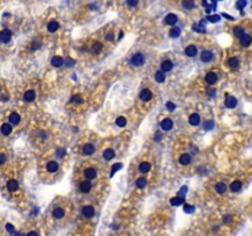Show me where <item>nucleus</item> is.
<instances>
[{
    "instance_id": "nucleus-52",
    "label": "nucleus",
    "mask_w": 252,
    "mask_h": 236,
    "mask_svg": "<svg viewBox=\"0 0 252 236\" xmlns=\"http://www.w3.org/2000/svg\"><path fill=\"white\" fill-rule=\"evenodd\" d=\"M66 65H68V66H73V65H74V62L71 60L70 58H68V60H66Z\"/></svg>"
},
{
    "instance_id": "nucleus-60",
    "label": "nucleus",
    "mask_w": 252,
    "mask_h": 236,
    "mask_svg": "<svg viewBox=\"0 0 252 236\" xmlns=\"http://www.w3.org/2000/svg\"><path fill=\"white\" fill-rule=\"evenodd\" d=\"M16 236H22V235H21V234H19V235H16Z\"/></svg>"
},
{
    "instance_id": "nucleus-49",
    "label": "nucleus",
    "mask_w": 252,
    "mask_h": 236,
    "mask_svg": "<svg viewBox=\"0 0 252 236\" xmlns=\"http://www.w3.org/2000/svg\"><path fill=\"white\" fill-rule=\"evenodd\" d=\"M121 166H122V164H116V165H113V169H112V173H111V175H113L116 171H118V170L121 169Z\"/></svg>"
},
{
    "instance_id": "nucleus-3",
    "label": "nucleus",
    "mask_w": 252,
    "mask_h": 236,
    "mask_svg": "<svg viewBox=\"0 0 252 236\" xmlns=\"http://www.w3.org/2000/svg\"><path fill=\"white\" fill-rule=\"evenodd\" d=\"M82 216H85L86 219H90V218H92L94 214H95V209L92 205H85L82 207Z\"/></svg>"
},
{
    "instance_id": "nucleus-48",
    "label": "nucleus",
    "mask_w": 252,
    "mask_h": 236,
    "mask_svg": "<svg viewBox=\"0 0 252 236\" xmlns=\"http://www.w3.org/2000/svg\"><path fill=\"white\" fill-rule=\"evenodd\" d=\"M245 5H246V2H237V3H236V8L240 9V10H241L242 8H245Z\"/></svg>"
},
{
    "instance_id": "nucleus-56",
    "label": "nucleus",
    "mask_w": 252,
    "mask_h": 236,
    "mask_svg": "<svg viewBox=\"0 0 252 236\" xmlns=\"http://www.w3.org/2000/svg\"><path fill=\"white\" fill-rule=\"evenodd\" d=\"M223 16H224V17H226V19H229V20H234V17H232V16H230V15H228V14H223Z\"/></svg>"
},
{
    "instance_id": "nucleus-31",
    "label": "nucleus",
    "mask_w": 252,
    "mask_h": 236,
    "mask_svg": "<svg viewBox=\"0 0 252 236\" xmlns=\"http://www.w3.org/2000/svg\"><path fill=\"white\" fill-rule=\"evenodd\" d=\"M103 157H105V160H112L115 157V150L113 149H106L103 151Z\"/></svg>"
},
{
    "instance_id": "nucleus-37",
    "label": "nucleus",
    "mask_w": 252,
    "mask_h": 236,
    "mask_svg": "<svg viewBox=\"0 0 252 236\" xmlns=\"http://www.w3.org/2000/svg\"><path fill=\"white\" fill-rule=\"evenodd\" d=\"M116 124L118 125V127H124L125 124H127V118L125 117H118L117 119H116Z\"/></svg>"
},
{
    "instance_id": "nucleus-32",
    "label": "nucleus",
    "mask_w": 252,
    "mask_h": 236,
    "mask_svg": "<svg viewBox=\"0 0 252 236\" xmlns=\"http://www.w3.org/2000/svg\"><path fill=\"white\" fill-rule=\"evenodd\" d=\"M135 185H137L138 188H145V187H147V178H145V177H139V178L137 179Z\"/></svg>"
},
{
    "instance_id": "nucleus-46",
    "label": "nucleus",
    "mask_w": 252,
    "mask_h": 236,
    "mask_svg": "<svg viewBox=\"0 0 252 236\" xmlns=\"http://www.w3.org/2000/svg\"><path fill=\"white\" fill-rule=\"evenodd\" d=\"M187 191H188V188H187L186 186H183V187L181 188V191L178 192V196H179V197H182V196H183L185 193H187Z\"/></svg>"
},
{
    "instance_id": "nucleus-24",
    "label": "nucleus",
    "mask_w": 252,
    "mask_h": 236,
    "mask_svg": "<svg viewBox=\"0 0 252 236\" xmlns=\"http://www.w3.org/2000/svg\"><path fill=\"white\" fill-rule=\"evenodd\" d=\"M192 28H193V31H197V32H199V33H205L204 21H201L199 24H193Z\"/></svg>"
},
{
    "instance_id": "nucleus-20",
    "label": "nucleus",
    "mask_w": 252,
    "mask_h": 236,
    "mask_svg": "<svg viewBox=\"0 0 252 236\" xmlns=\"http://www.w3.org/2000/svg\"><path fill=\"white\" fill-rule=\"evenodd\" d=\"M185 53H186V56H188V57H194L197 54V47L193 46V44L187 46L186 49H185Z\"/></svg>"
},
{
    "instance_id": "nucleus-19",
    "label": "nucleus",
    "mask_w": 252,
    "mask_h": 236,
    "mask_svg": "<svg viewBox=\"0 0 252 236\" xmlns=\"http://www.w3.org/2000/svg\"><path fill=\"white\" fill-rule=\"evenodd\" d=\"M177 20H178V19H177V16H176L175 14H169V15L165 17V24L172 26V25H175V24L177 22Z\"/></svg>"
},
{
    "instance_id": "nucleus-17",
    "label": "nucleus",
    "mask_w": 252,
    "mask_h": 236,
    "mask_svg": "<svg viewBox=\"0 0 252 236\" xmlns=\"http://www.w3.org/2000/svg\"><path fill=\"white\" fill-rule=\"evenodd\" d=\"M251 43H252V37L250 34H244L242 37L240 38V44L242 47H248Z\"/></svg>"
},
{
    "instance_id": "nucleus-2",
    "label": "nucleus",
    "mask_w": 252,
    "mask_h": 236,
    "mask_svg": "<svg viewBox=\"0 0 252 236\" xmlns=\"http://www.w3.org/2000/svg\"><path fill=\"white\" fill-rule=\"evenodd\" d=\"M11 36H12V33L8 28L0 31V42L2 43H9L11 41Z\"/></svg>"
},
{
    "instance_id": "nucleus-58",
    "label": "nucleus",
    "mask_w": 252,
    "mask_h": 236,
    "mask_svg": "<svg viewBox=\"0 0 252 236\" xmlns=\"http://www.w3.org/2000/svg\"><path fill=\"white\" fill-rule=\"evenodd\" d=\"M2 100H3V101H8V100H9V99H8V97H6V96H2Z\"/></svg>"
},
{
    "instance_id": "nucleus-45",
    "label": "nucleus",
    "mask_w": 252,
    "mask_h": 236,
    "mask_svg": "<svg viewBox=\"0 0 252 236\" xmlns=\"http://www.w3.org/2000/svg\"><path fill=\"white\" fill-rule=\"evenodd\" d=\"M183 209H185V212H186V213H192V212L194 210V208H193L192 205H189V204H186Z\"/></svg>"
},
{
    "instance_id": "nucleus-42",
    "label": "nucleus",
    "mask_w": 252,
    "mask_h": 236,
    "mask_svg": "<svg viewBox=\"0 0 252 236\" xmlns=\"http://www.w3.org/2000/svg\"><path fill=\"white\" fill-rule=\"evenodd\" d=\"M5 228H6V231H8V232H10V234H12V232L15 231V228H14V225H12V224H6V225H5Z\"/></svg>"
},
{
    "instance_id": "nucleus-38",
    "label": "nucleus",
    "mask_w": 252,
    "mask_h": 236,
    "mask_svg": "<svg viewBox=\"0 0 252 236\" xmlns=\"http://www.w3.org/2000/svg\"><path fill=\"white\" fill-rule=\"evenodd\" d=\"M92 52L95 53V54H97V53H100L101 52V49H102V44L101 43H99V42H96V43H94V46H92Z\"/></svg>"
},
{
    "instance_id": "nucleus-53",
    "label": "nucleus",
    "mask_w": 252,
    "mask_h": 236,
    "mask_svg": "<svg viewBox=\"0 0 252 236\" xmlns=\"http://www.w3.org/2000/svg\"><path fill=\"white\" fill-rule=\"evenodd\" d=\"M26 236H38V234L36 232V231H30V232H28Z\"/></svg>"
},
{
    "instance_id": "nucleus-5",
    "label": "nucleus",
    "mask_w": 252,
    "mask_h": 236,
    "mask_svg": "<svg viewBox=\"0 0 252 236\" xmlns=\"http://www.w3.org/2000/svg\"><path fill=\"white\" fill-rule=\"evenodd\" d=\"M160 127H161V128H163L164 131L169 132V131H171V129L173 128V123H172V121H171L170 118H165V119L161 121Z\"/></svg>"
},
{
    "instance_id": "nucleus-10",
    "label": "nucleus",
    "mask_w": 252,
    "mask_h": 236,
    "mask_svg": "<svg viewBox=\"0 0 252 236\" xmlns=\"http://www.w3.org/2000/svg\"><path fill=\"white\" fill-rule=\"evenodd\" d=\"M0 132H2L3 135H10L11 132H12V125L9 124V123L2 124V127H0Z\"/></svg>"
},
{
    "instance_id": "nucleus-51",
    "label": "nucleus",
    "mask_w": 252,
    "mask_h": 236,
    "mask_svg": "<svg viewBox=\"0 0 252 236\" xmlns=\"http://www.w3.org/2000/svg\"><path fill=\"white\" fill-rule=\"evenodd\" d=\"M57 154H58V156H63L65 154V150L64 149H59V150H57Z\"/></svg>"
},
{
    "instance_id": "nucleus-57",
    "label": "nucleus",
    "mask_w": 252,
    "mask_h": 236,
    "mask_svg": "<svg viewBox=\"0 0 252 236\" xmlns=\"http://www.w3.org/2000/svg\"><path fill=\"white\" fill-rule=\"evenodd\" d=\"M230 220H231V218H230V216H229V215H228V216H226V218H224V223H229V221H230Z\"/></svg>"
},
{
    "instance_id": "nucleus-40",
    "label": "nucleus",
    "mask_w": 252,
    "mask_h": 236,
    "mask_svg": "<svg viewBox=\"0 0 252 236\" xmlns=\"http://www.w3.org/2000/svg\"><path fill=\"white\" fill-rule=\"evenodd\" d=\"M182 5H183L186 9H193V8L195 6L194 2H183V3H182Z\"/></svg>"
},
{
    "instance_id": "nucleus-39",
    "label": "nucleus",
    "mask_w": 252,
    "mask_h": 236,
    "mask_svg": "<svg viewBox=\"0 0 252 236\" xmlns=\"http://www.w3.org/2000/svg\"><path fill=\"white\" fill-rule=\"evenodd\" d=\"M208 20L210 22H218L220 20V16H218V15H209L208 16Z\"/></svg>"
},
{
    "instance_id": "nucleus-23",
    "label": "nucleus",
    "mask_w": 252,
    "mask_h": 236,
    "mask_svg": "<svg viewBox=\"0 0 252 236\" xmlns=\"http://www.w3.org/2000/svg\"><path fill=\"white\" fill-rule=\"evenodd\" d=\"M34 99H36V94H34L33 90H28V91H26L25 95H24V100L26 102H32Z\"/></svg>"
},
{
    "instance_id": "nucleus-4",
    "label": "nucleus",
    "mask_w": 252,
    "mask_h": 236,
    "mask_svg": "<svg viewBox=\"0 0 252 236\" xmlns=\"http://www.w3.org/2000/svg\"><path fill=\"white\" fill-rule=\"evenodd\" d=\"M139 97H140V100H141V101L148 102V101H150V100L153 99V94H151V91H150L149 89H144L143 91L140 92Z\"/></svg>"
},
{
    "instance_id": "nucleus-47",
    "label": "nucleus",
    "mask_w": 252,
    "mask_h": 236,
    "mask_svg": "<svg viewBox=\"0 0 252 236\" xmlns=\"http://www.w3.org/2000/svg\"><path fill=\"white\" fill-rule=\"evenodd\" d=\"M40 47H41V43L40 42H33L32 43V50H37Z\"/></svg>"
},
{
    "instance_id": "nucleus-59",
    "label": "nucleus",
    "mask_w": 252,
    "mask_h": 236,
    "mask_svg": "<svg viewBox=\"0 0 252 236\" xmlns=\"http://www.w3.org/2000/svg\"><path fill=\"white\" fill-rule=\"evenodd\" d=\"M122 37H123V32H119V36H118V38H119V40H121V38H122Z\"/></svg>"
},
{
    "instance_id": "nucleus-6",
    "label": "nucleus",
    "mask_w": 252,
    "mask_h": 236,
    "mask_svg": "<svg viewBox=\"0 0 252 236\" xmlns=\"http://www.w3.org/2000/svg\"><path fill=\"white\" fill-rule=\"evenodd\" d=\"M91 188H92V185H91V182H90L89 179H85V181H82V182H80V191L82 193L90 192V191H91Z\"/></svg>"
},
{
    "instance_id": "nucleus-36",
    "label": "nucleus",
    "mask_w": 252,
    "mask_h": 236,
    "mask_svg": "<svg viewBox=\"0 0 252 236\" xmlns=\"http://www.w3.org/2000/svg\"><path fill=\"white\" fill-rule=\"evenodd\" d=\"M179 34H181V30H179L178 27H172V28L170 30V37L176 38V37H178Z\"/></svg>"
},
{
    "instance_id": "nucleus-11",
    "label": "nucleus",
    "mask_w": 252,
    "mask_h": 236,
    "mask_svg": "<svg viewBox=\"0 0 252 236\" xmlns=\"http://www.w3.org/2000/svg\"><path fill=\"white\" fill-rule=\"evenodd\" d=\"M6 187L10 192H16L19 189V182H17L16 179H9L8 183H6Z\"/></svg>"
},
{
    "instance_id": "nucleus-27",
    "label": "nucleus",
    "mask_w": 252,
    "mask_h": 236,
    "mask_svg": "<svg viewBox=\"0 0 252 236\" xmlns=\"http://www.w3.org/2000/svg\"><path fill=\"white\" fill-rule=\"evenodd\" d=\"M185 202V198L183 197H179V196H177V197H173L171 201H170V203L172 204V205H175V207H177V205H181L182 203Z\"/></svg>"
},
{
    "instance_id": "nucleus-9",
    "label": "nucleus",
    "mask_w": 252,
    "mask_h": 236,
    "mask_svg": "<svg viewBox=\"0 0 252 236\" xmlns=\"http://www.w3.org/2000/svg\"><path fill=\"white\" fill-rule=\"evenodd\" d=\"M218 81V75L215 73H208L205 75V82L209 85H214L215 82Z\"/></svg>"
},
{
    "instance_id": "nucleus-14",
    "label": "nucleus",
    "mask_w": 252,
    "mask_h": 236,
    "mask_svg": "<svg viewBox=\"0 0 252 236\" xmlns=\"http://www.w3.org/2000/svg\"><path fill=\"white\" fill-rule=\"evenodd\" d=\"M58 167H59V165H58L57 161H49L48 164H47V171L50 172V173L57 172L58 171Z\"/></svg>"
},
{
    "instance_id": "nucleus-50",
    "label": "nucleus",
    "mask_w": 252,
    "mask_h": 236,
    "mask_svg": "<svg viewBox=\"0 0 252 236\" xmlns=\"http://www.w3.org/2000/svg\"><path fill=\"white\" fill-rule=\"evenodd\" d=\"M5 161H6V156L4 154H0V165H3Z\"/></svg>"
},
{
    "instance_id": "nucleus-54",
    "label": "nucleus",
    "mask_w": 252,
    "mask_h": 236,
    "mask_svg": "<svg viewBox=\"0 0 252 236\" xmlns=\"http://www.w3.org/2000/svg\"><path fill=\"white\" fill-rule=\"evenodd\" d=\"M137 4H138L137 0H134V2H132V0H131V2H128V5H131V6H135Z\"/></svg>"
},
{
    "instance_id": "nucleus-25",
    "label": "nucleus",
    "mask_w": 252,
    "mask_h": 236,
    "mask_svg": "<svg viewBox=\"0 0 252 236\" xmlns=\"http://www.w3.org/2000/svg\"><path fill=\"white\" fill-rule=\"evenodd\" d=\"M150 169H151V165L149 164V162H147V161L141 162V164L139 165V171H140L141 173H147V172H149Z\"/></svg>"
},
{
    "instance_id": "nucleus-12",
    "label": "nucleus",
    "mask_w": 252,
    "mask_h": 236,
    "mask_svg": "<svg viewBox=\"0 0 252 236\" xmlns=\"http://www.w3.org/2000/svg\"><path fill=\"white\" fill-rule=\"evenodd\" d=\"M21 121V117L19 113H16V112H12L10 116H9V122L11 125H16V124H19Z\"/></svg>"
},
{
    "instance_id": "nucleus-16",
    "label": "nucleus",
    "mask_w": 252,
    "mask_h": 236,
    "mask_svg": "<svg viewBox=\"0 0 252 236\" xmlns=\"http://www.w3.org/2000/svg\"><path fill=\"white\" fill-rule=\"evenodd\" d=\"M191 161H192V157H191L189 154H182L181 156H179V164L183 165V166L189 165Z\"/></svg>"
},
{
    "instance_id": "nucleus-33",
    "label": "nucleus",
    "mask_w": 252,
    "mask_h": 236,
    "mask_svg": "<svg viewBox=\"0 0 252 236\" xmlns=\"http://www.w3.org/2000/svg\"><path fill=\"white\" fill-rule=\"evenodd\" d=\"M215 191H217L219 194L225 193V192H226V186H225V183H221V182L217 183V185H215Z\"/></svg>"
},
{
    "instance_id": "nucleus-26",
    "label": "nucleus",
    "mask_w": 252,
    "mask_h": 236,
    "mask_svg": "<svg viewBox=\"0 0 252 236\" xmlns=\"http://www.w3.org/2000/svg\"><path fill=\"white\" fill-rule=\"evenodd\" d=\"M82 151H84L85 155H92L95 153V147L92 144H86L84 147V149H82Z\"/></svg>"
},
{
    "instance_id": "nucleus-28",
    "label": "nucleus",
    "mask_w": 252,
    "mask_h": 236,
    "mask_svg": "<svg viewBox=\"0 0 252 236\" xmlns=\"http://www.w3.org/2000/svg\"><path fill=\"white\" fill-rule=\"evenodd\" d=\"M228 64H229V66H230L231 69H237L239 65H240V62H239L237 58L232 57V58H230V59L228 60Z\"/></svg>"
},
{
    "instance_id": "nucleus-41",
    "label": "nucleus",
    "mask_w": 252,
    "mask_h": 236,
    "mask_svg": "<svg viewBox=\"0 0 252 236\" xmlns=\"http://www.w3.org/2000/svg\"><path fill=\"white\" fill-rule=\"evenodd\" d=\"M214 127V123L212 122V121H208V122H205V124H204V129H207V131H209V129H212Z\"/></svg>"
},
{
    "instance_id": "nucleus-21",
    "label": "nucleus",
    "mask_w": 252,
    "mask_h": 236,
    "mask_svg": "<svg viewBox=\"0 0 252 236\" xmlns=\"http://www.w3.org/2000/svg\"><path fill=\"white\" fill-rule=\"evenodd\" d=\"M63 64H64V59H63L62 57L56 56V57L52 58V65L54 66V68H59V66H62Z\"/></svg>"
},
{
    "instance_id": "nucleus-35",
    "label": "nucleus",
    "mask_w": 252,
    "mask_h": 236,
    "mask_svg": "<svg viewBox=\"0 0 252 236\" xmlns=\"http://www.w3.org/2000/svg\"><path fill=\"white\" fill-rule=\"evenodd\" d=\"M155 80H156L157 82H160V84L164 82V81H165V74H164V73L161 71V70H160V71H156V73H155Z\"/></svg>"
},
{
    "instance_id": "nucleus-55",
    "label": "nucleus",
    "mask_w": 252,
    "mask_h": 236,
    "mask_svg": "<svg viewBox=\"0 0 252 236\" xmlns=\"http://www.w3.org/2000/svg\"><path fill=\"white\" fill-rule=\"evenodd\" d=\"M106 38H107V40H108V41H112V38H113V34H112V33L110 32L108 34H107V36H106Z\"/></svg>"
},
{
    "instance_id": "nucleus-29",
    "label": "nucleus",
    "mask_w": 252,
    "mask_h": 236,
    "mask_svg": "<svg viewBox=\"0 0 252 236\" xmlns=\"http://www.w3.org/2000/svg\"><path fill=\"white\" fill-rule=\"evenodd\" d=\"M58 28H59V24H58L57 21H50V22L48 24V26H47V30H48L50 33L56 32Z\"/></svg>"
},
{
    "instance_id": "nucleus-13",
    "label": "nucleus",
    "mask_w": 252,
    "mask_h": 236,
    "mask_svg": "<svg viewBox=\"0 0 252 236\" xmlns=\"http://www.w3.org/2000/svg\"><path fill=\"white\" fill-rule=\"evenodd\" d=\"M84 175L86 177V179H94L96 177V170L94 167H87L85 171H84Z\"/></svg>"
},
{
    "instance_id": "nucleus-30",
    "label": "nucleus",
    "mask_w": 252,
    "mask_h": 236,
    "mask_svg": "<svg viewBox=\"0 0 252 236\" xmlns=\"http://www.w3.org/2000/svg\"><path fill=\"white\" fill-rule=\"evenodd\" d=\"M241 187H242V183L240 182V181H234V182L230 185V189L232 192H239L241 189Z\"/></svg>"
},
{
    "instance_id": "nucleus-15",
    "label": "nucleus",
    "mask_w": 252,
    "mask_h": 236,
    "mask_svg": "<svg viewBox=\"0 0 252 236\" xmlns=\"http://www.w3.org/2000/svg\"><path fill=\"white\" fill-rule=\"evenodd\" d=\"M188 122H189V124H191V125H193V127L198 125V124H199V122H201V117H199V115H197V113H192V115L189 116V118H188Z\"/></svg>"
},
{
    "instance_id": "nucleus-18",
    "label": "nucleus",
    "mask_w": 252,
    "mask_h": 236,
    "mask_svg": "<svg viewBox=\"0 0 252 236\" xmlns=\"http://www.w3.org/2000/svg\"><path fill=\"white\" fill-rule=\"evenodd\" d=\"M173 68V64H172V62L171 60H169V59H166V60H164L163 63H161V71L163 73H167V71H170L171 69Z\"/></svg>"
},
{
    "instance_id": "nucleus-1",
    "label": "nucleus",
    "mask_w": 252,
    "mask_h": 236,
    "mask_svg": "<svg viewBox=\"0 0 252 236\" xmlns=\"http://www.w3.org/2000/svg\"><path fill=\"white\" fill-rule=\"evenodd\" d=\"M131 63H132V65H134V66H141L144 63H145V59H144V56H143V54L137 53V54H134V56L131 58Z\"/></svg>"
},
{
    "instance_id": "nucleus-43",
    "label": "nucleus",
    "mask_w": 252,
    "mask_h": 236,
    "mask_svg": "<svg viewBox=\"0 0 252 236\" xmlns=\"http://www.w3.org/2000/svg\"><path fill=\"white\" fill-rule=\"evenodd\" d=\"M71 102H76V103H81V102H82V100H81V96H80V95H76V96H74L73 99H71Z\"/></svg>"
},
{
    "instance_id": "nucleus-34",
    "label": "nucleus",
    "mask_w": 252,
    "mask_h": 236,
    "mask_svg": "<svg viewBox=\"0 0 252 236\" xmlns=\"http://www.w3.org/2000/svg\"><path fill=\"white\" fill-rule=\"evenodd\" d=\"M234 34H235L236 37L241 38L242 36L245 34V30L242 27H240V26H236V27H234Z\"/></svg>"
},
{
    "instance_id": "nucleus-22",
    "label": "nucleus",
    "mask_w": 252,
    "mask_h": 236,
    "mask_svg": "<svg viewBox=\"0 0 252 236\" xmlns=\"http://www.w3.org/2000/svg\"><path fill=\"white\" fill-rule=\"evenodd\" d=\"M201 59L202 62H210L213 59V53L210 50H203L201 54Z\"/></svg>"
},
{
    "instance_id": "nucleus-7",
    "label": "nucleus",
    "mask_w": 252,
    "mask_h": 236,
    "mask_svg": "<svg viewBox=\"0 0 252 236\" xmlns=\"http://www.w3.org/2000/svg\"><path fill=\"white\" fill-rule=\"evenodd\" d=\"M237 105V100L234 96H226L225 99V107L226 108H235Z\"/></svg>"
},
{
    "instance_id": "nucleus-44",
    "label": "nucleus",
    "mask_w": 252,
    "mask_h": 236,
    "mask_svg": "<svg viewBox=\"0 0 252 236\" xmlns=\"http://www.w3.org/2000/svg\"><path fill=\"white\" fill-rule=\"evenodd\" d=\"M166 108H167L169 111H173L175 108H176V105L172 103V102H167V103H166Z\"/></svg>"
},
{
    "instance_id": "nucleus-8",
    "label": "nucleus",
    "mask_w": 252,
    "mask_h": 236,
    "mask_svg": "<svg viewBox=\"0 0 252 236\" xmlns=\"http://www.w3.org/2000/svg\"><path fill=\"white\" fill-rule=\"evenodd\" d=\"M53 216L56 218V219H63V218L65 216V210L62 208V207H57L53 209Z\"/></svg>"
}]
</instances>
